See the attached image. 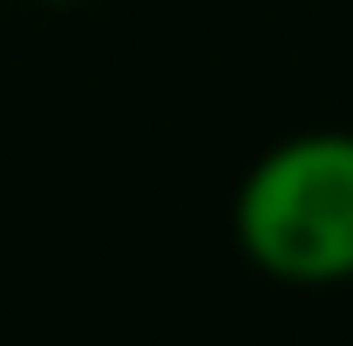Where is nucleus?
I'll list each match as a JSON object with an SVG mask.
<instances>
[{
	"instance_id": "nucleus-1",
	"label": "nucleus",
	"mask_w": 353,
	"mask_h": 346,
	"mask_svg": "<svg viewBox=\"0 0 353 346\" xmlns=\"http://www.w3.org/2000/svg\"><path fill=\"white\" fill-rule=\"evenodd\" d=\"M231 238L279 285H347L353 130H306L272 143L231 197Z\"/></svg>"
},
{
	"instance_id": "nucleus-2",
	"label": "nucleus",
	"mask_w": 353,
	"mask_h": 346,
	"mask_svg": "<svg viewBox=\"0 0 353 346\" xmlns=\"http://www.w3.org/2000/svg\"><path fill=\"white\" fill-rule=\"evenodd\" d=\"M41 7H75V0H41Z\"/></svg>"
}]
</instances>
